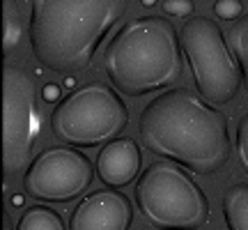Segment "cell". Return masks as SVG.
Listing matches in <instances>:
<instances>
[{
	"label": "cell",
	"mask_w": 248,
	"mask_h": 230,
	"mask_svg": "<svg viewBox=\"0 0 248 230\" xmlns=\"http://www.w3.org/2000/svg\"><path fill=\"white\" fill-rule=\"evenodd\" d=\"M138 136L159 159L198 175L218 173L232 154L228 115L191 88H172L152 99L140 113Z\"/></svg>",
	"instance_id": "cell-1"
},
{
	"label": "cell",
	"mask_w": 248,
	"mask_h": 230,
	"mask_svg": "<svg viewBox=\"0 0 248 230\" xmlns=\"http://www.w3.org/2000/svg\"><path fill=\"white\" fill-rule=\"evenodd\" d=\"M126 7L129 0H30L32 55L58 74L88 69Z\"/></svg>",
	"instance_id": "cell-2"
},
{
	"label": "cell",
	"mask_w": 248,
	"mask_h": 230,
	"mask_svg": "<svg viewBox=\"0 0 248 230\" xmlns=\"http://www.w3.org/2000/svg\"><path fill=\"white\" fill-rule=\"evenodd\" d=\"M104 71L113 88L126 97L175 85L184 71L177 28L163 16L126 21L104 49Z\"/></svg>",
	"instance_id": "cell-3"
},
{
	"label": "cell",
	"mask_w": 248,
	"mask_h": 230,
	"mask_svg": "<svg viewBox=\"0 0 248 230\" xmlns=\"http://www.w3.org/2000/svg\"><path fill=\"white\" fill-rule=\"evenodd\" d=\"M133 198L156 230H200L209 221V200L179 164L154 161L136 182Z\"/></svg>",
	"instance_id": "cell-4"
},
{
	"label": "cell",
	"mask_w": 248,
	"mask_h": 230,
	"mask_svg": "<svg viewBox=\"0 0 248 230\" xmlns=\"http://www.w3.org/2000/svg\"><path fill=\"white\" fill-rule=\"evenodd\" d=\"M129 124V108L101 81L78 85L71 95L58 101L51 113V131L69 148H97L120 138Z\"/></svg>",
	"instance_id": "cell-5"
},
{
	"label": "cell",
	"mask_w": 248,
	"mask_h": 230,
	"mask_svg": "<svg viewBox=\"0 0 248 230\" xmlns=\"http://www.w3.org/2000/svg\"><path fill=\"white\" fill-rule=\"evenodd\" d=\"M179 42L200 97L214 106L228 104L237 97L241 88L239 62L214 18H188L179 30Z\"/></svg>",
	"instance_id": "cell-6"
},
{
	"label": "cell",
	"mask_w": 248,
	"mask_h": 230,
	"mask_svg": "<svg viewBox=\"0 0 248 230\" xmlns=\"http://www.w3.org/2000/svg\"><path fill=\"white\" fill-rule=\"evenodd\" d=\"M39 133L37 92L32 76L23 67L5 65L2 79V168L14 177L30 166V152Z\"/></svg>",
	"instance_id": "cell-7"
},
{
	"label": "cell",
	"mask_w": 248,
	"mask_h": 230,
	"mask_svg": "<svg viewBox=\"0 0 248 230\" xmlns=\"http://www.w3.org/2000/svg\"><path fill=\"white\" fill-rule=\"evenodd\" d=\"M94 180V166L85 152L53 145L39 152L23 173V191L39 203H69L83 196Z\"/></svg>",
	"instance_id": "cell-8"
},
{
	"label": "cell",
	"mask_w": 248,
	"mask_h": 230,
	"mask_svg": "<svg viewBox=\"0 0 248 230\" xmlns=\"http://www.w3.org/2000/svg\"><path fill=\"white\" fill-rule=\"evenodd\" d=\"M131 223V200L117 189H99L74 207L69 230H129Z\"/></svg>",
	"instance_id": "cell-9"
},
{
	"label": "cell",
	"mask_w": 248,
	"mask_h": 230,
	"mask_svg": "<svg viewBox=\"0 0 248 230\" xmlns=\"http://www.w3.org/2000/svg\"><path fill=\"white\" fill-rule=\"evenodd\" d=\"M142 166L140 148L133 138H115L106 143L97 154V175L110 189L131 184Z\"/></svg>",
	"instance_id": "cell-10"
},
{
	"label": "cell",
	"mask_w": 248,
	"mask_h": 230,
	"mask_svg": "<svg viewBox=\"0 0 248 230\" xmlns=\"http://www.w3.org/2000/svg\"><path fill=\"white\" fill-rule=\"evenodd\" d=\"M223 216L228 230H248V182H237L225 191Z\"/></svg>",
	"instance_id": "cell-11"
},
{
	"label": "cell",
	"mask_w": 248,
	"mask_h": 230,
	"mask_svg": "<svg viewBox=\"0 0 248 230\" xmlns=\"http://www.w3.org/2000/svg\"><path fill=\"white\" fill-rule=\"evenodd\" d=\"M228 44H230L232 53L239 62L241 69V88L248 95V14L237 18L228 30Z\"/></svg>",
	"instance_id": "cell-12"
},
{
	"label": "cell",
	"mask_w": 248,
	"mask_h": 230,
	"mask_svg": "<svg viewBox=\"0 0 248 230\" xmlns=\"http://www.w3.org/2000/svg\"><path fill=\"white\" fill-rule=\"evenodd\" d=\"M16 230H67V228H64L62 216L55 210L44 207V205H35V207H28L26 212L21 214Z\"/></svg>",
	"instance_id": "cell-13"
},
{
	"label": "cell",
	"mask_w": 248,
	"mask_h": 230,
	"mask_svg": "<svg viewBox=\"0 0 248 230\" xmlns=\"http://www.w3.org/2000/svg\"><path fill=\"white\" fill-rule=\"evenodd\" d=\"M2 23H5L2 49H5V53H12L18 46V39H21V33H23L16 0H2Z\"/></svg>",
	"instance_id": "cell-14"
},
{
	"label": "cell",
	"mask_w": 248,
	"mask_h": 230,
	"mask_svg": "<svg viewBox=\"0 0 248 230\" xmlns=\"http://www.w3.org/2000/svg\"><path fill=\"white\" fill-rule=\"evenodd\" d=\"M234 148H237V159H239L241 168L248 175V113L244 115L237 124V133H234Z\"/></svg>",
	"instance_id": "cell-15"
},
{
	"label": "cell",
	"mask_w": 248,
	"mask_h": 230,
	"mask_svg": "<svg viewBox=\"0 0 248 230\" xmlns=\"http://www.w3.org/2000/svg\"><path fill=\"white\" fill-rule=\"evenodd\" d=\"M214 14L223 21H237V18L244 16V5L241 0H216L214 2Z\"/></svg>",
	"instance_id": "cell-16"
},
{
	"label": "cell",
	"mask_w": 248,
	"mask_h": 230,
	"mask_svg": "<svg viewBox=\"0 0 248 230\" xmlns=\"http://www.w3.org/2000/svg\"><path fill=\"white\" fill-rule=\"evenodd\" d=\"M193 0H163V12L170 16H188L193 14Z\"/></svg>",
	"instance_id": "cell-17"
},
{
	"label": "cell",
	"mask_w": 248,
	"mask_h": 230,
	"mask_svg": "<svg viewBox=\"0 0 248 230\" xmlns=\"http://www.w3.org/2000/svg\"><path fill=\"white\" fill-rule=\"evenodd\" d=\"M44 99L46 101H58L60 99V88L55 83H46L44 85Z\"/></svg>",
	"instance_id": "cell-18"
},
{
	"label": "cell",
	"mask_w": 248,
	"mask_h": 230,
	"mask_svg": "<svg viewBox=\"0 0 248 230\" xmlns=\"http://www.w3.org/2000/svg\"><path fill=\"white\" fill-rule=\"evenodd\" d=\"M154 2H156V0H142V5H147V7H150V5H154Z\"/></svg>",
	"instance_id": "cell-19"
},
{
	"label": "cell",
	"mask_w": 248,
	"mask_h": 230,
	"mask_svg": "<svg viewBox=\"0 0 248 230\" xmlns=\"http://www.w3.org/2000/svg\"><path fill=\"white\" fill-rule=\"evenodd\" d=\"M5 230H7V228H5Z\"/></svg>",
	"instance_id": "cell-20"
}]
</instances>
